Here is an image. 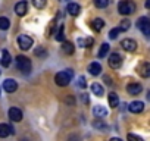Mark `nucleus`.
I'll list each match as a JSON object with an SVG mask.
<instances>
[{"mask_svg":"<svg viewBox=\"0 0 150 141\" xmlns=\"http://www.w3.org/2000/svg\"><path fill=\"white\" fill-rule=\"evenodd\" d=\"M72 75H74V72H72L71 69H68V70H62V72L56 74V77H54V82H56L59 87H66V85L69 84Z\"/></svg>","mask_w":150,"mask_h":141,"instance_id":"1","label":"nucleus"},{"mask_svg":"<svg viewBox=\"0 0 150 141\" xmlns=\"http://www.w3.org/2000/svg\"><path fill=\"white\" fill-rule=\"evenodd\" d=\"M118 11L121 15H131L135 12V5L131 2V0H122L118 5Z\"/></svg>","mask_w":150,"mask_h":141,"instance_id":"2","label":"nucleus"},{"mask_svg":"<svg viewBox=\"0 0 150 141\" xmlns=\"http://www.w3.org/2000/svg\"><path fill=\"white\" fill-rule=\"evenodd\" d=\"M16 66L19 70H22V72L28 74L30 70H31V60L25 56H18L16 57Z\"/></svg>","mask_w":150,"mask_h":141,"instance_id":"3","label":"nucleus"},{"mask_svg":"<svg viewBox=\"0 0 150 141\" xmlns=\"http://www.w3.org/2000/svg\"><path fill=\"white\" fill-rule=\"evenodd\" d=\"M18 46L22 50H28L33 46V38L28 37V35H19L18 37Z\"/></svg>","mask_w":150,"mask_h":141,"instance_id":"4","label":"nucleus"},{"mask_svg":"<svg viewBox=\"0 0 150 141\" xmlns=\"http://www.w3.org/2000/svg\"><path fill=\"white\" fill-rule=\"evenodd\" d=\"M121 65H122V57H121V54H119V53H112V54L109 56V66H110L112 69H118V68H121Z\"/></svg>","mask_w":150,"mask_h":141,"instance_id":"5","label":"nucleus"},{"mask_svg":"<svg viewBox=\"0 0 150 141\" xmlns=\"http://www.w3.org/2000/svg\"><path fill=\"white\" fill-rule=\"evenodd\" d=\"M8 115H9V119L13 121V122H19L22 119V110L18 109V107H11Z\"/></svg>","mask_w":150,"mask_h":141,"instance_id":"6","label":"nucleus"},{"mask_svg":"<svg viewBox=\"0 0 150 141\" xmlns=\"http://www.w3.org/2000/svg\"><path fill=\"white\" fill-rule=\"evenodd\" d=\"M121 46H122V49L127 50V51H135V49H137V43H135L134 40H131V38L122 40Z\"/></svg>","mask_w":150,"mask_h":141,"instance_id":"7","label":"nucleus"},{"mask_svg":"<svg viewBox=\"0 0 150 141\" xmlns=\"http://www.w3.org/2000/svg\"><path fill=\"white\" fill-rule=\"evenodd\" d=\"M3 88H5L6 93H13V91H16V88H18V82H16L15 80H5Z\"/></svg>","mask_w":150,"mask_h":141,"instance_id":"8","label":"nucleus"},{"mask_svg":"<svg viewBox=\"0 0 150 141\" xmlns=\"http://www.w3.org/2000/svg\"><path fill=\"white\" fill-rule=\"evenodd\" d=\"M127 91H128V94H131V96H137V94H140V93L143 91V87H141L138 82H131V84H128Z\"/></svg>","mask_w":150,"mask_h":141,"instance_id":"9","label":"nucleus"},{"mask_svg":"<svg viewBox=\"0 0 150 141\" xmlns=\"http://www.w3.org/2000/svg\"><path fill=\"white\" fill-rule=\"evenodd\" d=\"M138 74H140L143 78H149V77H150V63H149V62H143V63L138 66Z\"/></svg>","mask_w":150,"mask_h":141,"instance_id":"10","label":"nucleus"},{"mask_svg":"<svg viewBox=\"0 0 150 141\" xmlns=\"http://www.w3.org/2000/svg\"><path fill=\"white\" fill-rule=\"evenodd\" d=\"M128 109L131 113H141L144 109V103L143 102H132V103H129Z\"/></svg>","mask_w":150,"mask_h":141,"instance_id":"11","label":"nucleus"},{"mask_svg":"<svg viewBox=\"0 0 150 141\" xmlns=\"http://www.w3.org/2000/svg\"><path fill=\"white\" fill-rule=\"evenodd\" d=\"M9 134H15L13 128L8 123H0V138H6Z\"/></svg>","mask_w":150,"mask_h":141,"instance_id":"12","label":"nucleus"},{"mask_svg":"<svg viewBox=\"0 0 150 141\" xmlns=\"http://www.w3.org/2000/svg\"><path fill=\"white\" fill-rule=\"evenodd\" d=\"M15 12H16V15L24 16V15L28 12V5H27V2H19V3H16V5H15Z\"/></svg>","mask_w":150,"mask_h":141,"instance_id":"13","label":"nucleus"},{"mask_svg":"<svg viewBox=\"0 0 150 141\" xmlns=\"http://www.w3.org/2000/svg\"><path fill=\"white\" fill-rule=\"evenodd\" d=\"M88 72H90L91 75L97 77V75L102 72V66H100V63H97V62L90 63V65H88Z\"/></svg>","mask_w":150,"mask_h":141,"instance_id":"14","label":"nucleus"},{"mask_svg":"<svg viewBox=\"0 0 150 141\" xmlns=\"http://www.w3.org/2000/svg\"><path fill=\"white\" fill-rule=\"evenodd\" d=\"M66 11L69 12V15L77 16V15L81 12V8H80V5H77V3H69V5L66 6Z\"/></svg>","mask_w":150,"mask_h":141,"instance_id":"15","label":"nucleus"},{"mask_svg":"<svg viewBox=\"0 0 150 141\" xmlns=\"http://www.w3.org/2000/svg\"><path fill=\"white\" fill-rule=\"evenodd\" d=\"M93 113H94L96 118H100V119H102V118H105V116L108 115V110H106L103 106L99 104V106H94V107H93Z\"/></svg>","mask_w":150,"mask_h":141,"instance_id":"16","label":"nucleus"},{"mask_svg":"<svg viewBox=\"0 0 150 141\" xmlns=\"http://www.w3.org/2000/svg\"><path fill=\"white\" fill-rule=\"evenodd\" d=\"M0 63H2V66L8 68L11 65V53L8 50H3L2 51V59H0Z\"/></svg>","mask_w":150,"mask_h":141,"instance_id":"17","label":"nucleus"},{"mask_svg":"<svg viewBox=\"0 0 150 141\" xmlns=\"http://www.w3.org/2000/svg\"><path fill=\"white\" fill-rule=\"evenodd\" d=\"M91 91H93V94H96L97 97H102V96L105 94V90H103V87H102L99 82H93V84H91Z\"/></svg>","mask_w":150,"mask_h":141,"instance_id":"18","label":"nucleus"},{"mask_svg":"<svg viewBox=\"0 0 150 141\" xmlns=\"http://www.w3.org/2000/svg\"><path fill=\"white\" fill-rule=\"evenodd\" d=\"M137 27H138L141 31L146 30V28H150V19L146 18V16H141V18L137 21Z\"/></svg>","mask_w":150,"mask_h":141,"instance_id":"19","label":"nucleus"},{"mask_svg":"<svg viewBox=\"0 0 150 141\" xmlns=\"http://www.w3.org/2000/svg\"><path fill=\"white\" fill-rule=\"evenodd\" d=\"M103 27H105V21L103 19H100V18H96L93 22H91V28L94 30V31H102L103 30Z\"/></svg>","mask_w":150,"mask_h":141,"instance_id":"20","label":"nucleus"},{"mask_svg":"<svg viewBox=\"0 0 150 141\" xmlns=\"http://www.w3.org/2000/svg\"><path fill=\"white\" fill-rule=\"evenodd\" d=\"M108 100H109V106H110V107H118V104H119V97H118L116 93H109Z\"/></svg>","mask_w":150,"mask_h":141,"instance_id":"21","label":"nucleus"},{"mask_svg":"<svg viewBox=\"0 0 150 141\" xmlns=\"http://www.w3.org/2000/svg\"><path fill=\"white\" fill-rule=\"evenodd\" d=\"M62 50H63V53H66V54H72L74 50H75V47H74V44H72L71 41H63Z\"/></svg>","mask_w":150,"mask_h":141,"instance_id":"22","label":"nucleus"},{"mask_svg":"<svg viewBox=\"0 0 150 141\" xmlns=\"http://www.w3.org/2000/svg\"><path fill=\"white\" fill-rule=\"evenodd\" d=\"M93 43H94V40L91 37H88V38H78V46L80 47H90Z\"/></svg>","mask_w":150,"mask_h":141,"instance_id":"23","label":"nucleus"},{"mask_svg":"<svg viewBox=\"0 0 150 141\" xmlns=\"http://www.w3.org/2000/svg\"><path fill=\"white\" fill-rule=\"evenodd\" d=\"M109 49H110V47H109V44H108V43H103V44L100 46V50H99V54H97V56L103 59V57L109 53Z\"/></svg>","mask_w":150,"mask_h":141,"instance_id":"24","label":"nucleus"},{"mask_svg":"<svg viewBox=\"0 0 150 141\" xmlns=\"http://www.w3.org/2000/svg\"><path fill=\"white\" fill-rule=\"evenodd\" d=\"M9 27H11V22H9V19H8V18H0V30L6 31Z\"/></svg>","mask_w":150,"mask_h":141,"instance_id":"25","label":"nucleus"},{"mask_svg":"<svg viewBox=\"0 0 150 141\" xmlns=\"http://www.w3.org/2000/svg\"><path fill=\"white\" fill-rule=\"evenodd\" d=\"M93 126H94V128H97V129H106V123H105L100 118H97V119L93 122Z\"/></svg>","mask_w":150,"mask_h":141,"instance_id":"26","label":"nucleus"},{"mask_svg":"<svg viewBox=\"0 0 150 141\" xmlns=\"http://www.w3.org/2000/svg\"><path fill=\"white\" fill-rule=\"evenodd\" d=\"M94 5H96V8H99V9H105V8L109 5V0H94Z\"/></svg>","mask_w":150,"mask_h":141,"instance_id":"27","label":"nucleus"},{"mask_svg":"<svg viewBox=\"0 0 150 141\" xmlns=\"http://www.w3.org/2000/svg\"><path fill=\"white\" fill-rule=\"evenodd\" d=\"M129 27H131V22H129L128 19H124V21L121 22V25H119V31H128Z\"/></svg>","mask_w":150,"mask_h":141,"instance_id":"28","label":"nucleus"},{"mask_svg":"<svg viewBox=\"0 0 150 141\" xmlns=\"http://www.w3.org/2000/svg\"><path fill=\"white\" fill-rule=\"evenodd\" d=\"M34 54H35L37 57H46V56H47V51H46L43 47H37V49L34 50Z\"/></svg>","mask_w":150,"mask_h":141,"instance_id":"29","label":"nucleus"},{"mask_svg":"<svg viewBox=\"0 0 150 141\" xmlns=\"http://www.w3.org/2000/svg\"><path fill=\"white\" fill-rule=\"evenodd\" d=\"M33 5L37 9H43L46 6V0H33Z\"/></svg>","mask_w":150,"mask_h":141,"instance_id":"30","label":"nucleus"},{"mask_svg":"<svg viewBox=\"0 0 150 141\" xmlns=\"http://www.w3.org/2000/svg\"><path fill=\"white\" fill-rule=\"evenodd\" d=\"M56 40H57V41H63V40H65V34H63V25H60V28H59V32L56 34Z\"/></svg>","mask_w":150,"mask_h":141,"instance_id":"31","label":"nucleus"},{"mask_svg":"<svg viewBox=\"0 0 150 141\" xmlns=\"http://www.w3.org/2000/svg\"><path fill=\"white\" fill-rule=\"evenodd\" d=\"M121 31H119V28H113V30H110V32H109V38H112V40H115L116 37H118V34H119Z\"/></svg>","mask_w":150,"mask_h":141,"instance_id":"32","label":"nucleus"},{"mask_svg":"<svg viewBox=\"0 0 150 141\" xmlns=\"http://www.w3.org/2000/svg\"><path fill=\"white\" fill-rule=\"evenodd\" d=\"M127 138H128V141H143V138L138 137V135H135V134H128Z\"/></svg>","mask_w":150,"mask_h":141,"instance_id":"33","label":"nucleus"},{"mask_svg":"<svg viewBox=\"0 0 150 141\" xmlns=\"http://www.w3.org/2000/svg\"><path fill=\"white\" fill-rule=\"evenodd\" d=\"M78 87H81V88H86V87H87L84 77H80V78H78Z\"/></svg>","mask_w":150,"mask_h":141,"instance_id":"34","label":"nucleus"},{"mask_svg":"<svg viewBox=\"0 0 150 141\" xmlns=\"http://www.w3.org/2000/svg\"><path fill=\"white\" fill-rule=\"evenodd\" d=\"M65 103L69 104V106H74V104H75V99H74V97H66V99H65Z\"/></svg>","mask_w":150,"mask_h":141,"instance_id":"35","label":"nucleus"},{"mask_svg":"<svg viewBox=\"0 0 150 141\" xmlns=\"http://www.w3.org/2000/svg\"><path fill=\"white\" fill-rule=\"evenodd\" d=\"M81 100L84 104H88V96L87 94H81Z\"/></svg>","mask_w":150,"mask_h":141,"instance_id":"36","label":"nucleus"},{"mask_svg":"<svg viewBox=\"0 0 150 141\" xmlns=\"http://www.w3.org/2000/svg\"><path fill=\"white\" fill-rule=\"evenodd\" d=\"M103 81H105V82H106L108 85H110V84H112V80H110V78H109L108 75H105V77H103Z\"/></svg>","mask_w":150,"mask_h":141,"instance_id":"37","label":"nucleus"},{"mask_svg":"<svg viewBox=\"0 0 150 141\" xmlns=\"http://www.w3.org/2000/svg\"><path fill=\"white\" fill-rule=\"evenodd\" d=\"M146 8L150 9V0H147V2H146Z\"/></svg>","mask_w":150,"mask_h":141,"instance_id":"38","label":"nucleus"},{"mask_svg":"<svg viewBox=\"0 0 150 141\" xmlns=\"http://www.w3.org/2000/svg\"><path fill=\"white\" fill-rule=\"evenodd\" d=\"M110 141H122V140H121V138H116V137H115V138H112Z\"/></svg>","mask_w":150,"mask_h":141,"instance_id":"39","label":"nucleus"},{"mask_svg":"<svg viewBox=\"0 0 150 141\" xmlns=\"http://www.w3.org/2000/svg\"><path fill=\"white\" fill-rule=\"evenodd\" d=\"M147 99H149V100H150V91H149V93H147Z\"/></svg>","mask_w":150,"mask_h":141,"instance_id":"40","label":"nucleus"},{"mask_svg":"<svg viewBox=\"0 0 150 141\" xmlns=\"http://www.w3.org/2000/svg\"><path fill=\"white\" fill-rule=\"evenodd\" d=\"M60 2H65V0H60Z\"/></svg>","mask_w":150,"mask_h":141,"instance_id":"41","label":"nucleus"}]
</instances>
